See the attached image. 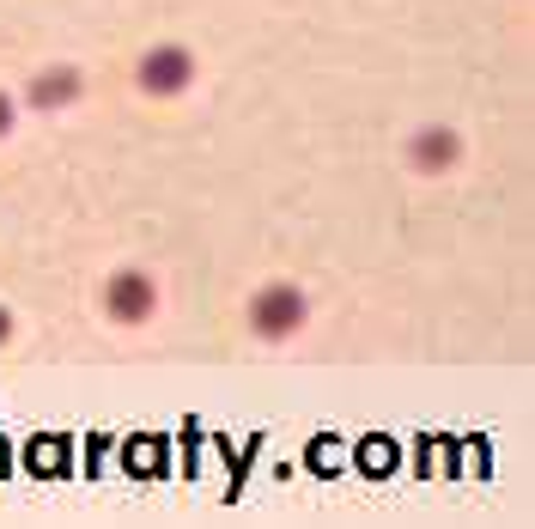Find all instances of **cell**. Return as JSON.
<instances>
[{"label": "cell", "mask_w": 535, "mask_h": 529, "mask_svg": "<svg viewBox=\"0 0 535 529\" xmlns=\"http://www.w3.org/2000/svg\"><path fill=\"white\" fill-rule=\"evenodd\" d=\"M7 341H13V311L0 305V347H7Z\"/></svg>", "instance_id": "cell-7"}, {"label": "cell", "mask_w": 535, "mask_h": 529, "mask_svg": "<svg viewBox=\"0 0 535 529\" xmlns=\"http://www.w3.org/2000/svg\"><path fill=\"white\" fill-rule=\"evenodd\" d=\"M104 311H110V323H146L152 311H159V280H152L146 268H116L110 280H104Z\"/></svg>", "instance_id": "cell-3"}, {"label": "cell", "mask_w": 535, "mask_h": 529, "mask_svg": "<svg viewBox=\"0 0 535 529\" xmlns=\"http://www.w3.org/2000/svg\"><path fill=\"white\" fill-rule=\"evenodd\" d=\"M80 98H86V73L80 67H43V73L25 80V104L31 110H67Z\"/></svg>", "instance_id": "cell-4"}, {"label": "cell", "mask_w": 535, "mask_h": 529, "mask_svg": "<svg viewBox=\"0 0 535 529\" xmlns=\"http://www.w3.org/2000/svg\"><path fill=\"white\" fill-rule=\"evenodd\" d=\"M13 122H19V104H13L7 92H0V140H7V134H13Z\"/></svg>", "instance_id": "cell-6"}, {"label": "cell", "mask_w": 535, "mask_h": 529, "mask_svg": "<svg viewBox=\"0 0 535 529\" xmlns=\"http://www.w3.org/2000/svg\"><path fill=\"white\" fill-rule=\"evenodd\" d=\"M456 159H463V134H456V128H420V134L408 140V165L426 171V177L450 171Z\"/></svg>", "instance_id": "cell-5"}, {"label": "cell", "mask_w": 535, "mask_h": 529, "mask_svg": "<svg viewBox=\"0 0 535 529\" xmlns=\"http://www.w3.org/2000/svg\"><path fill=\"white\" fill-rule=\"evenodd\" d=\"M189 80H195V55L177 43H159L134 61V86L146 98H177V92H189Z\"/></svg>", "instance_id": "cell-2"}, {"label": "cell", "mask_w": 535, "mask_h": 529, "mask_svg": "<svg viewBox=\"0 0 535 529\" xmlns=\"http://www.w3.org/2000/svg\"><path fill=\"white\" fill-rule=\"evenodd\" d=\"M304 323H311V292H304L298 280H268L250 298V329L262 341H292Z\"/></svg>", "instance_id": "cell-1"}]
</instances>
